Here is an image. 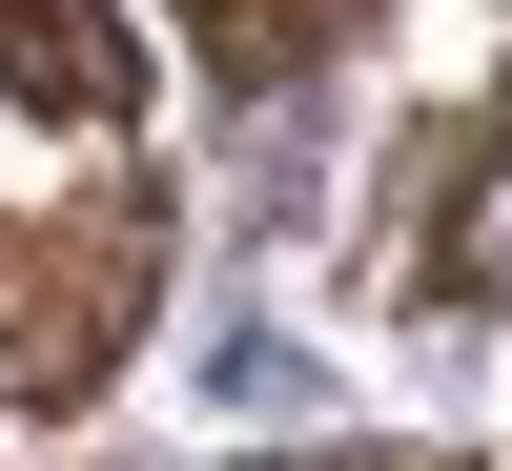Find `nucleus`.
Masks as SVG:
<instances>
[{"instance_id":"f257e3e1","label":"nucleus","mask_w":512,"mask_h":471,"mask_svg":"<svg viewBox=\"0 0 512 471\" xmlns=\"http://www.w3.org/2000/svg\"><path fill=\"white\" fill-rule=\"evenodd\" d=\"M144 308H164V185H82L41 226H0V390L21 410H82Z\"/></svg>"},{"instance_id":"f03ea898","label":"nucleus","mask_w":512,"mask_h":471,"mask_svg":"<svg viewBox=\"0 0 512 471\" xmlns=\"http://www.w3.org/2000/svg\"><path fill=\"white\" fill-rule=\"evenodd\" d=\"M410 308H512V82L472 103V144H451V185H431V246H410Z\"/></svg>"},{"instance_id":"7ed1b4c3","label":"nucleus","mask_w":512,"mask_h":471,"mask_svg":"<svg viewBox=\"0 0 512 471\" xmlns=\"http://www.w3.org/2000/svg\"><path fill=\"white\" fill-rule=\"evenodd\" d=\"M0 103H21V123H123V103H144L123 0H0Z\"/></svg>"},{"instance_id":"20e7f679","label":"nucleus","mask_w":512,"mask_h":471,"mask_svg":"<svg viewBox=\"0 0 512 471\" xmlns=\"http://www.w3.org/2000/svg\"><path fill=\"white\" fill-rule=\"evenodd\" d=\"M164 21H185V41H205V82H308V62H328V41H349V21H369V0H164Z\"/></svg>"}]
</instances>
